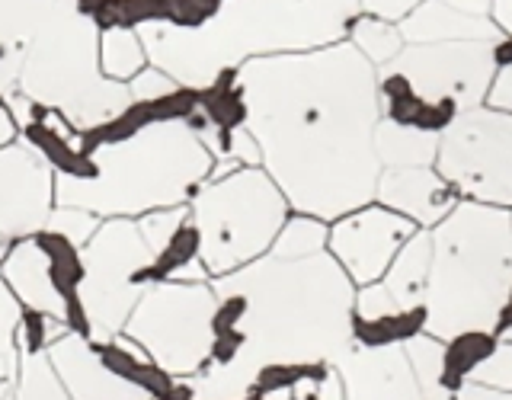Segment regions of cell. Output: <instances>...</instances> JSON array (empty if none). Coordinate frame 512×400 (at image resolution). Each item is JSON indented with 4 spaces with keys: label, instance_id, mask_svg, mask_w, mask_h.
Wrapping results in <instances>:
<instances>
[{
    "label": "cell",
    "instance_id": "28",
    "mask_svg": "<svg viewBox=\"0 0 512 400\" xmlns=\"http://www.w3.org/2000/svg\"><path fill=\"white\" fill-rule=\"evenodd\" d=\"M413 378L420 384V400H452L442 388H439V375H442V340L436 336H416L413 343L404 346Z\"/></svg>",
    "mask_w": 512,
    "mask_h": 400
},
{
    "label": "cell",
    "instance_id": "8",
    "mask_svg": "<svg viewBox=\"0 0 512 400\" xmlns=\"http://www.w3.org/2000/svg\"><path fill=\"white\" fill-rule=\"evenodd\" d=\"M77 256L84 272L77 285V308L87 324V340L100 346L125 333L144 288L154 285L148 276L154 269V253L144 244L135 221L109 218Z\"/></svg>",
    "mask_w": 512,
    "mask_h": 400
},
{
    "label": "cell",
    "instance_id": "3",
    "mask_svg": "<svg viewBox=\"0 0 512 400\" xmlns=\"http://www.w3.org/2000/svg\"><path fill=\"white\" fill-rule=\"evenodd\" d=\"M215 295H240L247 314L240 362L253 372L266 362H336L352 349L356 285L330 250L314 256L266 253L250 266L212 279Z\"/></svg>",
    "mask_w": 512,
    "mask_h": 400
},
{
    "label": "cell",
    "instance_id": "26",
    "mask_svg": "<svg viewBox=\"0 0 512 400\" xmlns=\"http://www.w3.org/2000/svg\"><path fill=\"white\" fill-rule=\"evenodd\" d=\"M352 45L359 48V55L372 64V68H388V64L404 52V36H400L397 23H384L375 16H359L349 29Z\"/></svg>",
    "mask_w": 512,
    "mask_h": 400
},
{
    "label": "cell",
    "instance_id": "37",
    "mask_svg": "<svg viewBox=\"0 0 512 400\" xmlns=\"http://www.w3.org/2000/svg\"><path fill=\"white\" fill-rule=\"evenodd\" d=\"M455 400H512V391H496V388H484V384H468Z\"/></svg>",
    "mask_w": 512,
    "mask_h": 400
},
{
    "label": "cell",
    "instance_id": "15",
    "mask_svg": "<svg viewBox=\"0 0 512 400\" xmlns=\"http://www.w3.org/2000/svg\"><path fill=\"white\" fill-rule=\"evenodd\" d=\"M375 202L410 218L416 228L432 231L461 202L436 167H397L381 170L375 186Z\"/></svg>",
    "mask_w": 512,
    "mask_h": 400
},
{
    "label": "cell",
    "instance_id": "9",
    "mask_svg": "<svg viewBox=\"0 0 512 400\" xmlns=\"http://www.w3.org/2000/svg\"><path fill=\"white\" fill-rule=\"evenodd\" d=\"M218 295L212 282L164 279L144 288L128 317L125 333L157 368L173 378H189L208 362L215 340Z\"/></svg>",
    "mask_w": 512,
    "mask_h": 400
},
{
    "label": "cell",
    "instance_id": "4",
    "mask_svg": "<svg viewBox=\"0 0 512 400\" xmlns=\"http://www.w3.org/2000/svg\"><path fill=\"white\" fill-rule=\"evenodd\" d=\"M87 160V176H55V205L84 208L96 218L180 208L215 170L212 151L189 119H151L119 141L96 144Z\"/></svg>",
    "mask_w": 512,
    "mask_h": 400
},
{
    "label": "cell",
    "instance_id": "29",
    "mask_svg": "<svg viewBox=\"0 0 512 400\" xmlns=\"http://www.w3.org/2000/svg\"><path fill=\"white\" fill-rule=\"evenodd\" d=\"M189 218V208H160V212H148V215H141L135 224H138V231L144 237V244H148V250L154 253V263H157V256H164L167 247L173 244V237L183 231V224Z\"/></svg>",
    "mask_w": 512,
    "mask_h": 400
},
{
    "label": "cell",
    "instance_id": "24",
    "mask_svg": "<svg viewBox=\"0 0 512 400\" xmlns=\"http://www.w3.org/2000/svg\"><path fill=\"white\" fill-rule=\"evenodd\" d=\"M100 68L116 84H128L148 68V52H144L138 29L112 26L100 32Z\"/></svg>",
    "mask_w": 512,
    "mask_h": 400
},
{
    "label": "cell",
    "instance_id": "39",
    "mask_svg": "<svg viewBox=\"0 0 512 400\" xmlns=\"http://www.w3.org/2000/svg\"><path fill=\"white\" fill-rule=\"evenodd\" d=\"M13 138H16V122L10 116V109L0 103V151H4L7 144H13Z\"/></svg>",
    "mask_w": 512,
    "mask_h": 400
},
{
    "label": "cell",
    "instance_id": "2",
    "mask_svg": "<svg viewBox=\"0 0 512 400\" xmlns=\"http://www.w3.org/2000/svg\"><path fill=\"white\" fill-rule=\"evenodd\" d=\"M359 0H221L199 23L141 20L151 68L202 93L253 58L314 52L349 36Z\"/></svg>",
    "mask_w": 512,
    "mask_h": 400
},
{
    "label": "cell",
    "instance_id": "21",
    "mask_svg": "<svg viewBox=\"0 0 512 400\" xmlns=\"http://www.w3.org/2000/svg\"><path fill=\"white\" fill-rule=\"evenodd\" d=\"M500 343L503 340L493 330H464V333H455L452 340H445L439 388L455 400L471 384L477 368L500 349Z\"/></svg>",
    "mask_w": 512,
    "mask_h": 400
},
{
    "label": "cell",
    "instance_id": "19",
    "mask_svg": "<svg viewBox=\"0 0 512 400\" xmlns=\"http://www.w3.org/2000/svg\"><path fill=\"white\" fill-rule=\"evenodd\" d=\"M55 0H0V96L20 84L23 58Z\"/></svg>",
    "mask_w": 512,
    "mask_h": 400
},
{
    "label": "cell",
    "instance_id": "32",
    "mask_svg": "<svg viewBox=\"0 0 512 400\" xmlns=\"http://www.w3.org/2000/svg\"><path fill=\"white\" fill-rule=\"evenodd\" d=\"M183 87L170 80L164 71L157 68H144L138 77L128 80V93H132V103H164L170 96H176Z\"/></svg>",
    "mask_w": 512,
    "mask_h": 400
},
{
    "label": "cell",
    "instance_id": "10",
    "mask_svg": "<svg viewBox=\"0 0 512 400\" xmlns=\"http://www.w3.org/2000/svg\"><path fill=\"white\" fill-rule=\"evenodd\" d=\"M436 170L461 199L512 208V116L477 106L439 135Z\"/></svg>",
    "mask_w": 512,
    "mask_h": 400
},
{
    "label": "cell",
    "instance_id": "11",
    "mask_svg": "<svg viewBox=\"0 0 512 400\" xmlns=\"http://www.w3.org/2000/svg\"><path fill=\"white\" fill-rule=\"evenodd\" d=\"M496 42H436L404 45L388 68L410 80L423 103L468 112L487 103L496 77Z\"/></svg>",
    "mask_w": 512,
    "mask_h": 400
},
{
    "label": "cell",
    "instance_id": "33",
    "mask_svg": "<svg viewBox=\"0 0 512 400\" xmlns=\"http://www.w3.org/2000/svg\"><path fill=\"white\" fill-rule=\"evenodd\" d=\"M474 384H484V388H496V391H512V340H503L500 349L477 368Z\"/></svg>",
    "mask_w": 512,
    "mask_h": 400
},
{
    "label": "cell",
    "instance_id": "20",
    "mask_svg": "<svg viewBox=\"0 0 512 400\" xmlns=\"http://www.w3.org/2000/svg\"><path fill=\"white\" fill-rule=\"evenodd\" d=\"M429 266H432V237H429V231L420 228L404 244V250L397 253V260L391 263V269L384 272V279H381V285L388 288V295L394 298L397 311L426 304Z\"/></svg>",
    "mask_w": 512,
    "mask_h": 400
},
{
    "label": "cell",
    "instance_id": "35",
    "mask_svg": "<svg viewBox=\"0 0 512 400\" xmlns=\"http://www.w3.org/2000/svg\"><path fill=\"white\" fill-rule=\"evenodd\" d=\"M484 106H490V109H496V112H506V116H512V64H506V68L496 71Z\"/></svg>",
    "mask_w": 512,
    "mask_h": 400
},
{
    "label": "cell",
    "instance_id": "12",
    "mask_svg": "<svg viewBox=\"0 0 512 400\" xmlns=\"http://www.w3.org/2000/svg\"><path fill=\"white\" fill-rule=\"evenodd\" d=\"M420 231L410 218L391 212L384 205H362L356 212L336 218L327 237V250L352 285H372L381 282L384 272L391 269L397 253L404 250L407 240Z\"/></svg>",
    "mask_w": 512,
    "mask_h": 400
},
{
    "label": "cell",
    "instance_id": "40",
    "mask_svg": "<svg viewBox=\"0 0 512 400\" xmlns=\"http://www.w3.org/2000/svg\"><path fill=\"white\" fill-rule=\"evenodd\" d=\"M0 400H13V384H0Z\"/></svg>",
    "mask_w": 512,
    "mask_h": 400
},
{
    "label": "cell",
    "instance_id": "1",
    "mask_svg": "<svg viewBox=\"0 0 512 400\" xmlns=\"http://www.w3.org/2000/svg\"><path fill=\"white\" fill-rule=\"evenodd\" d=\"M247 132L288 208L336 221L375 199L378 71L352 42L237 68Z\"/></svg>",
    "mask_w": 512,
    "mask_h": 400
},
{
    "label": "cell",
    "instance_id": "16",
    "mask_svg": "<svg viewBox=\"0 0 512 400\" xmlns=\"http://www.w3.org/2000/svg\"><path fill=\"white\" fill-rule=\"evenodd\" d=\"M45 352L52 359L58 378L64 381V388H68L71 400H151L135 384L112 375L103 365L96 346L74 330L58 336Z\"/></svg>",
    "mask_w": 512,
    "mask_h": 400
},
{
    "label": "cell",
    "instance_id": "6",
    "mask_svg": "<svg viewBox=\"0 0 512 400\" xmlns=\"http://www.w3.org/2000/svg\"><path fill=\"white\" fill-rule=\"evenodd\" d=\"M100 32L80 0H55L16 84L32 106L52 109L84 132L122 119L135 106L128 84H116L100 68Z\"/></svg>",
    "mask_w": 512,
    "mask_h": 400
},
{
    "label": "cell",
    "instance_id": "13",
    "mask_svg": "<svg viewBox=\"0 0 512 400\" xmlns=\"http://www.w3.org/2000/svg\"><path fill=\"white\" fill-rule=\"evenodd\" d=\"M55 212L52 164L26 144L0 151V234L26 240L48 228Z\"/></svg>",
    "mask_w": 512,
    "mask_h": 400
},
{
    "label": "cell",
    "instance_id": "14",
    "mask_svg": "<svg viewBox=\"0 0 512 400\" xmlns=\"http://www.w3.org/2000/svg\"><path fill=\"white\" fill-rule=\"evenodd\" d=\"M343 378L346 400H420V384L404 346L391 349H356L333 362Z\"/></svg>",
    "mask_w": 512,
    "mask_h": 400
},
{
    "label": "cell",
    "instance_id": "23",
    "mask_svg": "<svg viewBox=\"0 0 512 400\" xmlns=\"http://www.w3.org/2000/svg\"><path fill=\"white\" fill-rule=\"evenodd\" d=\"M429 311L426 304L397 311L388 317H359L352 314V346L356 349H391V346H407L416 336L426 333Z\"/></svg>",
    "mask_w": 512,
    "mask_h": 400
},
{
    "label": "cell",
    "instance_id": "30",
    "mask_svg": "<svg viewBox=\"0 0 512 400\" xmlns=\"http://www.w3.org/2000/svg\"><path fill=\"white\" fill-rule=\"evenodd\" d=\"M20 324H23V304L10 292L4 276H0V362L10 368L20 365Z\"/></svg>",
    "mask_w": 512,
    "mask_h": 400
},
{
    "label": "cell",
    "instance_id": "42",
    "mask_svg": "<svg viewBox=\"0 0 512 400\" xmlns=\"http://www.w3.org/2000/svg\"><path fill=\"white\" fill-rule=\"evenodd\" d=\"M509 215H512V212H509Z\"/></svg>",
    "mask_w": 512,
    "mask_h": 400
},
{
    "label": "cell",
    "instance_id": "36",
    "mask_svg": "<svg viewBox=\"0 0 512 400\" xmlns=\"http://www.w3.org/2000/svg\"><path fill=\"white\" fill-rule=\"evenodd\" d=\"M439 4L452 7L458 13H468V16H487V20L493 13V0H439Z\"/></svg>",
    "mask_w": 512,
    "mask_h": 400
},
{
    "label": "cell",
    "instance_id": "5",
    "mask_svg": "<svg viewBox=\"0 0 512 400\" xmlns=\"http://www.w3.org/2000/svg\"><path fill=\"white\" fill-rule=\"evenodd\" d=\"M432 237L426 333L452 340L464 330H493L512 288V215L461 199Z\"/></svg>",
    "mask_w": 512,
    "mask_h": 400
},
{
    "label": "cell",
    "instance_id": "34",
    "mask_svg": "<svg viewBox=\"0 0 512 400\" xmlns=\"http://www.w3.org/2000/svg\"><path fill=\"white\" fill-rule=\"evenodd\" d=\"M362 10L368 16H375V20H384V23H400L407 20V16L423 4V0H359Z\"/></svg>",
    "mask_w": 512,
    "mask_h": 400
},
{
    "label": "cell",
    "instance_id": "38",
    "mask_svg": "<svg viewBox=\"0 0 512 400\" xmlns=\"http://www.w3.org/2000/svg\"><path fill=\"white\" fill-rule=\"evenodd\" d=\"M493 23L512 36V0H493Z\"/></svg>",
    "mask_w": 512,
    "mask_h": 400
},
{
    "label": "cell",
    "instance_id": "7",
    "mask_svg": "<svg viewBox=\"0 0 512 400\" xmlns=\"http://www.w3.org/2000/svg\"><path fill=\"white\" fill-rule=\"evenodd\" d=\"M189 218L199 234V260L218 279L272 250L288 221V202L266 170L237 167L192 196Z\"/></svg>",
    "mask_w": 512,
    "mask_h": 400
},
{
    "label": "cell",
    "instance_id": "31",
    "mask_svg": "<svg viewBox=\"0 0 512 400\" xmlns=\"http://www.w3.org/2000/svg\"><path fill=\"white\" fill-rule=\"evenodd\" d=\"M100 218L84 212V208H74V205H58L52 218H48V234H58V240H64V244L71 247H84L87 240L96 234V228H100Z\"/></svg>",
    "mask_w": 512,
    "mask_h": 400
},
{
    "label": "cell",
    "instance_id": "25",
    "mask_svg": "<svg viewBox=\"0 0 512 400\" xmlns=\"http://www.w3.org/2000/svg\"><path fill=\"white\" fill-rule=\"evenodd\" d=\"M13 400H71L52 359H48V352H20Z\"/></svg>",
    "mask_w": 512,
    "mask_h": 400
},
{
    "label": "cell",
    "instance_id": "18",
    "mask_svg": "<svg viewBox=\"0 0 512 400\" xmlns=\"http://www.w3.org/2000/svg\"><path fill=\"white\" fill-rule=\"evenodd\" d=\"M407 45H436V42H500L506 32L487 16H468L439 0H423L407 20L397 23Z\"/></svg>",
    "mask_w": 512,
    "mask_h": 400
},
{
    "label": "cell",
    "instance_id": "41",
    "mask_svg": "<svg viewBox=\"0 0 512 400\" xmlns=\"http://www.w3.org/2000/svg\"><path fill=\"white\" fill-rule=\"evenodd\" d=\"M4 260H7V237L0 234V263H4Z\"/></svg>",
    "mask_w": 512,
    "mask_h": 400
},
{
    "label": "cell",
    "instance_id": "27",
    "mask_svg": "<svg viewBox=\"0 0 512 400\" xmlns=\"http://www.w3.org/2000/svg\"><path fill=\"white\" fill-rule=\"evenodd\" d=\"M327 237H330L327 221H317L311 215H298V218H288L285 221V228L279 231L276 244H272L269 253L285 256V260H298V256H314L320 250H327Z\"/></svg>",
    "mask_w": 512,
    "mask_h": 400
},
{
    "label": "cell",
    "instance_id": "17",
    "mask_svg": "<svg viewBox=\"0 0 512 400\" xmlns=\"http://www.w3.org/2000/svg\"><path fill=\"white\" fill-rule=\"evenodd\" d=\"M0 276L26 311H39L71 327V298L61 292L55 279V256L42 247L39 237H26L10 247Z\"/></svg>",
    "mask_w": 512,
    "mask_h": 400
},
{
    "label": "cell",
    "instance_id": "22",
    "mask_svg": "<svg viewBox=\"0 0 512 400\" xmlns=\"http://www.w3.org/2000/svg\"><path fill=\"white\" fill-rule=\"evenodd\" d=\"M375 154L381 170L397 167H436L439 135L420 132V128L397 125L391 119H381L375 128Z\"/></svg>",
    "mask_w": 512,
    "mask_h": 400
}]
</instances>
